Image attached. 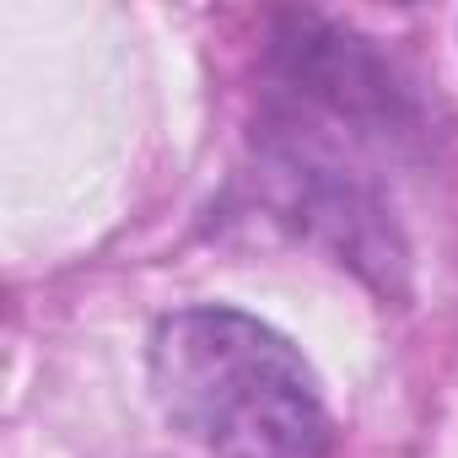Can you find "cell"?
Masks as SVG:
<instances>
[{
	"label": "cell",
	"mask_w": 458,
	"mask_h": 458,
	"mask_svg": "<svg viewBox=\"0 0 458 458\" xmlns=\"http://www.w3.org/2000/svg\"><path fill=\"white\" fill-rule=\"evenodd\" d=\"M151 394L210 458H324L329 410L302 351L238 308H178L151 329Z\"/></svg>",
	"instance_id": "6da1fadb"
}]
</instances>
